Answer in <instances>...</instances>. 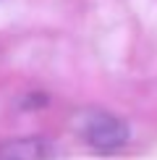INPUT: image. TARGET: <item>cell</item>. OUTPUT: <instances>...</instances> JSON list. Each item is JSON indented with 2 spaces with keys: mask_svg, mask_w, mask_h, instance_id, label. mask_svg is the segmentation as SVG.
<instances>
[{
  "mask_svg": "<svg viewBox=\"0 0 157 160\" xmlns=\"http://www.w3.org/2000/svg\"><path fill=\"white\" fill-rule=\"evenodd\" d=\"M78 134L89 150L102 152V155L123 150L131 139L128 123L107 110H87L78 118Z\"/></svg>",
  "mask_w": 157,
  "mask_h": 160,
  "instance_id": "cell-1",
  "label": "cell"
},
{
  "mask_svg": "<svg viewBox=\"0 0 157 160\" xmlns=\"http://www.w3.org/2000/svg\"><path fill=\"white\" fill-rule=\"evenodd\" d=\"M52 144L42 137H16L0 142V160H47Z\"/></svg>",
  "mask_w": 157,
  "mask_h": 160,
  "instance_id": "cell-2",
  "label": "cell"
}]
</instances>
